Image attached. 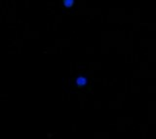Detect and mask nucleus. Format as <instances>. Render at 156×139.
Masks as SVG:
<instances>
[{"label": "nucleus", "mask_w": 156, "mask_h": 139, "mask_svg": "<svg viewBox=\"0 0 156 139\" xmlns=\"http://www.w3.org/2000/svg\"><path fill=\"white\" fill-rule=\"evenodd\" d=\"M76 84L77 86L82 87V86H85L87 84V80L84 77H78V79L76 80Z\"/></svg>", "instance_id": "1"}, {"label": "nucleus", "mask_w": 156, "mask_h": 139, "mask_svg": "<svg viewBox=\"0 0 156 139\" xmlns=\"http://www.w3.org/2000/svg\"><path fill=\"white\" fill-rule=\"evenodd\" d=\"M73 4H74L73 0H65V1H63V5L66 8H71Z\"/></svg>", "instance_id": "2"}]
</instances>
